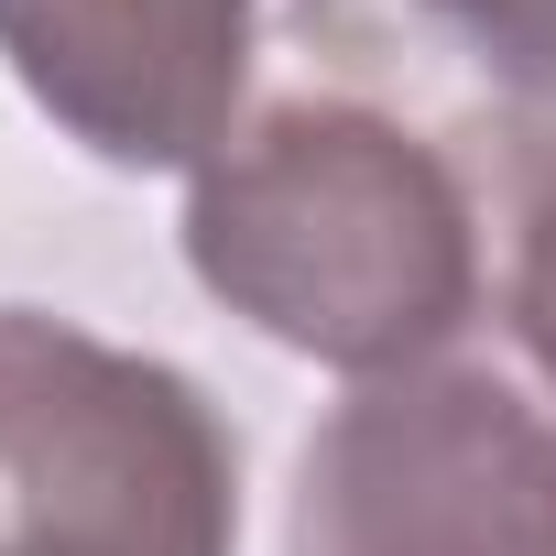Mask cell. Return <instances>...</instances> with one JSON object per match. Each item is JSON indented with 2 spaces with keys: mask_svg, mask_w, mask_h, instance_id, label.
I'll return each instance as SVG.
<instances>
[{
  "mask_svg": "<svg viewBox=\"0 0 556 556\" xmlns=\"http://www.w3.org/2000/svg\"><path fill=\"white\" fill-rule=\"evenodd\" d=\"M186 251L285 350L404 371L480 306V218L458 175L361 99H285L197 164Z\"/></svg>",
  "mask_w": 556,
  "mask_h": 556,
  "instance_id": "6da1fadb",
  "label": "cell"
},
{
  "mask_svg": "<svg viewBox=\"0 0 556 556\" xmlns=\"http://www.w3.org/2000/svg\"><path fill=\"white\" fill-rule=\"evenodd\" d=\"M240 458L207 393L0 306V556H229Z\"/></svg>",
  "mask_w": 556,
  "mask_h": 556,
  "instance_id": "7a4b0ae2",
  "label": "cell"
},
{
  "mask_svg": "<svg viewBox=\"0 0 556 556\" xmlns=\"http://www.w3.org/2000/svg\"><path fill=\"white\" fill-rule=\"evenodd\" d=\"M285 556H556V393L513 361L371 371L295 458Z\"/></svg>",
  "mask_w": 556,
  "mask_h": 556,
  "instance_id": "3957f363",
  "label": "cell"
},
{
  "mask_svg": "<svg viewBox=\"0 0 556 556\" xmlns=\"http://www.w3.org/2000/svg\"><path fill=\"white\" fill-rule=\"evenodd\" d=\"M0 55L110 164H207L251 66V0H0Z\"/></svg>",
  "mask_w": 556,
  "mask_h": 556,
  "instance_id": "277c9868",
  "label": "cell"
},
{
  "mask_svg": "<svg viewBox=\"0 0 556 556\" xmlns=\"http://www.w3.org/2000/svg\"><path fill=\"white\" fill-rule=\"evenodd\" d=\"M502 229H513L502 306H513L523 361L556 393V88H523V110L502 131Z\"/></svg>",
  "mask_w": 556,
  "mask_h": 556,
  "instance_id": "5b68a950",
  "label": "cell"
},
{
  "mask_svg": "<svg viewBox=\"0 0 556 556\" xmlns=\"http://www.w3.org/2000/svg\"><path fill=\"white\" fill-rule=\"evenodd\" d=\"M426 12L458 23L480 66H502L513 88H556V0H426Z\"/></svg>",
  "mask_w": 556,
  "mask_h": 556,
  "instance_id": "8992f818",
  "label": "cell"
}]
</instances>
